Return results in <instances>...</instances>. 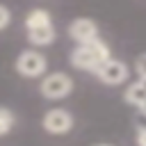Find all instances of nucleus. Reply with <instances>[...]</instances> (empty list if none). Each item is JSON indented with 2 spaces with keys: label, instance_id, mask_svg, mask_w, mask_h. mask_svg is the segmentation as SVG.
<instances>
[{
  "label": "nucleus",
  "instance_id": "obj_16",
  "mask_svg": "<svg viewBox=\"0 0 146 146\" xmlns=\"http://www.w3.org/2000/svg\"><path fill=\"white\" fill-rule=\"evenodd\" d=\"M141 82H144V87H146V80H141Z\"/></svg>",
  "mask_w": 146,
  "mask_h": 146
},
{
  "label": "nucleus",
  "instance_id": "obj_15",
  "mask_svg": "<svg viewBox=\"0 0 146 146\" xmlns=\"http://www.w3.org/2000/svg\"><path fill=\"white\" fill-rule=\"evenodd\" d=\"M96 146H110V144H96Z\"/></svg>",
  "mask_w": 146,
  "mask_h": 146
},
{
  "label": "nucleus",
  "instance_id": "obj_10",
  "mask_svg": "<svg viewBox=\"0 0 146 146\" xmlns=\"http://www.w3.org/2000/svg\"><path fill=\"white\" fill-rule=\"evenodd\" d=\"M14 123H16L14 112H11L9 107H0V137H5L7 132H11Z\"/></svg>",
  "mask_w": 146,
  "mask_h": 146
},
{
  "label": "nucleus",
  "instance_id": "obj_2",
  "mask_svg": "<svg viewBox=\"0 0 146 146\" xmlns=\"http://www.w3.org/2000/svg\"><path fill=\"white\" fill-rule=\"evenodd\" d=\"M39 91H41V96L48 98V100H62V98H66V96L73 91V80H71L66 73L55 71V73H48V75L41 80Z\"/></svg>",
  "mask_w": 146,
  "mask_h": 146
},
{
  "label": "nucleus",
  "instance_id": "obj_5",
  "mask_svg": "<svg viewBox=\"0 0 146 146\" xmlns=\"http://www.w3.org/2000/svg\"><path fill=\"white\" fill-rule=\"evenodd\" d=\"M103 84H110V87H116V84H121V82H125V78H128V66L121 62V59H114V57H110L107 62H103L100 66H98V71L94 73Z\"/></svg>",
  "mask_w": 146,
  "mask_h": 146
},
{
  "label": "nucleus",
  "instance_id": "obj_1",
  "mask_svg": "<svg viewBox=\"0 0 146 146\" xmlns=\"http://www.w3.org/2000/svg\"><path fill=\"white\" fill-rule=\"evenodd\" d=\"M112 55H110V46L100 39L91 41V43H80L73 52H71V64L80 71H91L96 73L98 66L103 62H107Z\"/></svg>",
  "mask_w": 146,
  "mask_h": 146
},
{
  "label": "nucleus",
  "instance_id": "obj_3",
  "mask_svg": "<svg viewBox=\"0 0 146 146\" xmlns=\"http://www.w3.org/2000/svg\"><path fill=\"white\" fill-rule=\"evenodd\" d=\"M41 128H43L48 135H55V137L66 135V132H71V128H73V114H71L68 110H64V107L48 110V112L43 114V119H41Z\"/></svg>",
  "mask_w": 146,
  "mask_h": 146
},
{
  "label": "nucleus",
  "instance_id": "obj_6",
  "mask_svg": "<svg viewBox=\"0 0 146 146\" xmlns=\"http://www.w3.org/2000/svg\"><path fill=\"white\" fill-rule=\"evenodd\" d=\"M68 34L78 46L80 43H91V41L98 39V25L91 18H75L68 25Z\"/></svg>",
  "mask_w": 146,
  "mask_h": 146
},
{
  "label": "nucleus",
  "instance_id": "obj_9",
  "mask_svg": "<svg viewBox=\"0 0 146 146\" xmlns=\"http://www.w3.org/2000/svg\"><path fill=\"white\" fill-rule=\"evenodd\" d=\"M123 100L130 103V105H135V107H141V105L146 103V87H144V82H141V80L132 82V84L125 89Z\"/></svg>",
  "mask_w": 146,
  "mask_h": 146
},
{
  "label": "nucleus",
  "instance_id": "obj_4",
  "mask_svg": "<svg viewBox=\"0 0 146 146\" xmlns=\"http://www.w3.org/2000/svg\"><path fill=\"white\" fill-rule=\"evenodd\" d=\"M48 68V59L39 50H23L16 59V71L23 78H41Z\"/></svg>",
  "mask_w": 146,
  "mask_h": 146
},
{
  "label": "nucleus",
  "instance_id": "obj_13",
  "mask_svg": "<svg viewBox=\"0 0 146 146\" xmlns=\"http://www.w3.org/2000/svg\"><path fill=\"white\" fill-rule=\"evenodd\" d=\"M137 146H146V128H137Z\"/></svg>",
  "mask_w": 146,
  "mask_h": 146
},
{
  "label": "nucleus",
  "instance_id": "obj_7",
  "mask_svg": "<svg viewBox=\"0 0 146 146\" xmlns=\"http://www.w3.org/2000/svg\"><path fill=\"white\" fill-rule=\"evenodd\" d=\"M55 25H46V27H36V30H27V39L32 46H50L55 41Z\"/></svg>",
  "mask_w": 146,
  "mask_h": 146
},
{
  "label": "nucleus",
  "instance_id": "obj_11",
  "mask_svg": "<svg viewBox=\"0 0 146 146\" xmlns=\"http://www.w3.org/2000/svg\"><path fill=\"white\" fill-rule=\"evenodd\" d=\"M135 71H137L139 80H146V52L137 57V62H135Z\"/></svg>",
  "mask_w": 146,
  "mask_h": 146
},
{
  "label": "nucleus",
  "instance_id": "obj_14",
  "mask_svg": "<svg viewBox=\"0 0 146 146\" xmlns=\"http://www.w3.org/2000/svg\"><path fill=\"white\" fill-rule=\"evenodd\" d=\"M139 110H141V114H146V103H144V105H141Z\"/></svg>",
  "mask_w": 146,
  "mask_h": 146
},
{
  "label": "nucleus",
  "instance_id": "obj_8",
  "mask_svg": "<svg viewBox=\"0 0 146 146\" xmlns=\"http://www.w3.org/2000/svg\"><path fill=\"white\" fill-rule=\"evenodd\" d=\"M46 25H52V18H50L48 9H32V11H27V16H25V27L27 30H36V27H46Z\"/></svg>",
  "mask_w": 146,
  "mask_h": 146
},
{
  "label": "nucleus",
  "instance_id": "obj_12",
  "mask_svg": "<svg viewBox=\"0 0 146 146\" xmlns=\"http://www.w3.org/2000/svg\"><path fill=\"white\" fill-rule=\"evenodd\" d=\"M9 23H11V11L5 5H0V30H5Z\"/></svg>",
  "mask_w": 146,
  "mask_h": 146
}]
</instances>
